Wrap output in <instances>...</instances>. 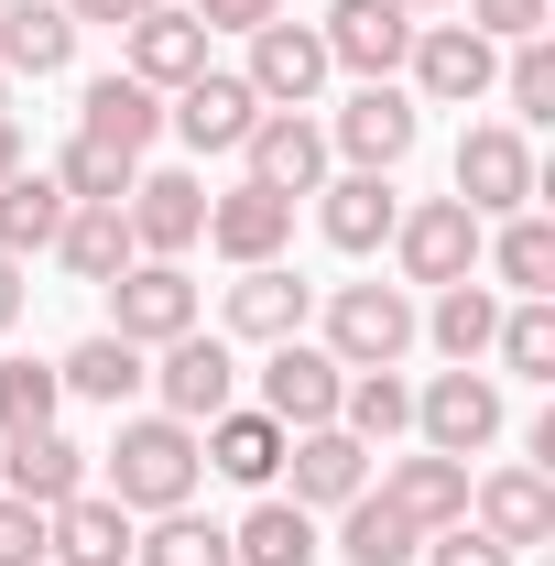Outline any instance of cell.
I'll use <instances>...</instances> for the list:
<instances>
[{"label":"cell","mask_w":555,"mask_h":566,"mask_svg":"<svg viewBox=\"0 0 555 566\" xmlns=\"http://www.w3.org/2000/svg\"><path fill=\"white\" fill-rule=\"evenodd\" d=\"M98 480H109V501H121L132 523L186 512V501H197V480H208L197 424H175V415H121V436L98 447Z\"/></svg>","instance_id":"cell-1"},{"label":"cell","mask_w":555,"mask_h":566,"mask_svg":"<svg viewBox=\"0 0 555 566\" xmlns=\"http://www.w3.org/2000/svg\"><path fill=\"white\" fill-rule=\"evenodd\" d=\"M415 338H425L415 283H327V338L316 349L338 359V370H392Z\"/></svg>","instance_id":"cell-2"},{"label":"cell","mask_w":555,"mask_h":566,"mask_svg":"<svg viewBox=\"0 0 555 566\" xmlns=\"http://www.w3.org/2000/svg\"><path fill=\"white\" fill-rule=\"evenodd\" d=\"M415 142H425V109L404 76H359L338 98V120H327V153H348V175H392Z\"/></svg>","instance_id":"cell-3"},{"label":"cell","mask_w":555,"mask_h":566,"mask_svg":"<svg viewBox=\"0 0 555 566\" xmlns=\"http://www.w3.org/2000/svg\"><path fill=\"white\" fill-rule=\"evenodd\" d=\"M501 424H512V403H501V370H480V359H469V370L447 359L415 392V436L436 458H480V447H501Z\"/></svg>","instance_id":"cell-4"},{"label":"cell","mask_w":555,"mask_h":566,"mask_svg":"<svg viewBox=\"0 0 555 566\" xmlns=\"http://www.w3.org/2000/svg\"><path fill=\"white\" fill-rule=\"evenodd\" d=\"M404 76H415V109H480L490 76H501V44H490V33H469V22H415Z\"/></svg>","instance_id":"cell-5"},{"label":"cell","mask_w":555,"mask_h":566,"mask_svg":"<svg viewBox=\"0 0 555 566\" xmlns=\"http://www.w3.org/2000/svg\"><path fill=\"white\" fill-rule=\"evenodd\" d=\"M545 197V175H534V142L512 132V120H480V132L458 142V208L480 218H512V208H534Z\"/></svg>","instance_id":"cell-6"},{"label":"cell","mask_w":555,"mask_h":566,"mask_svg":"<svg viewBox=\"0 0 555 566\" xmlns=\"http://www.w3.org/2000/svg\"><path fill=\"white\" fill-rule=\"evenodd\" d=\"M480 240H490V229L458 208V197H415V208L392 218V262H404V283H425V294L480 273Z\"/></svg>","instance_id":"cell-7"},{"label":"cell","mask_w":555,"mask_h":566,"mask_svg":"<svg viewBox=\"0 0 555 566\" xmlns=\"http://www.w3.org/2000/svg\"><path fill=\"white\" fill-rule=\"evenodd\" d=\"M153 392H164L175 424L229 415V403H240V349H229L218 327H186V338H164V359H153Z\"/></svg>","instance_id":"cell-8"},{"label":"cell","mask_w":555,"mask_h":566,"mask_svg":"<svg viewBox=\"0 0 555 566\" xmlns=\"http://www.w3.org/2000/svg\"><path fill=\"white\" fill-rule=\"evenodd\" d=\"M121 218H132V251H142V262H186V251L208 240V186H197L186 164H164V175H132Z\"/></svg>","instance_id":"cell-9"},{"label":"cell","mask_w":555,"mask_h":566,"mask_svg":"<svg viewBox=\"0 0 555 566\" xmlns=\"http://www.w3.org/2000/svg\"><path fill=\"white\" fill-rule=\"evenodd\" d=\"M469 523H480L501 556H534V545H555V480L534 458H512V469L469 480Z\"/></svg>","instance_id":"cell-10"},{"label":"cell","mask_w":555,"mask_h":566,"mask_svg":"<svg viewBox=\"0 0 555 566\" xmlns=\"http://www.w3.org/2000/svg\"><path fill=\"white\" fill-rule=\"evenodd\" d=\"M338 392H348V370L316 349V338H273V349H262V415H273L283 436L338 424Z\"/></svg>","instance_id":"cell-11"},{"label":"cell","mask_w":555,"mask_h":566,"mask_svg":"<svg viewBox=\"0 0 555 566\" xmlns=\"http://www.w3.org/2000/svg\"><path fill=\"white\" fill-rule=\"evenodd\" d=\"M98 294H109V338H132V349H164V338L197 327V283H186V262H132V273L98 283Z\"/></svg>","instance_id":"cell-12"},{"label":"cell","mask_w":555,"mask_h":566,"mask_svg":"<svg viewBox=\"0 0 555 566\" xmlns=\"http://www.w3.org/2000/svg\"><path fill=\"white\" fill-rule=\"evenodd\" d=\"M251 120H262V98H251L240 66H197L186 87H175V109H164V132L186 142V153H240Z\"/></svg>","instance_id":"cell-13"},{"label":"cell","mask_w":555,"mask_h":566,"mask_svg":"<svg viewBox=\"0 0 555 566\" xmlns=\"http://www.w3.org/2000/svg\"><path fill=\"white\" fill-rule=\"evenodd\" d=\"M316 44H327V66H348V76H404V55H415V11H404V0H327Z\"/></svg>","instance_id":"cell-14"},{"label":"cell","mask_w":555,"mask_h":566,"mask_svg":"<svg viewBox=\"0 0 555 566\" xmlns=\"http://www.w3.org/2000/svg\"><path fill=\"white\" fill-rule=\"evenodd\" d=\"M283 480H294V512H338V501L370 491V447L348 436V424H305V436H283Z\"/></svg>","instance_id":"cell-15"},{"label":"cell","mask_w":555,"mask_h":566,"mask_svg":"<svg viewBox=\"0 0 555 566\" xmlns=\"http://www.w3.org/2000/svg\"><path fill=\"white\" fill-rule=\"evenodd\" d=\"M197 66H208V22H197V11L153 0L142 22H121V76H142L153 98H175V87H186Z\"/></svg>","instance_id":"cell-16"},{"label":"cell","mask_w":555,"mask_h":566,"mask_svg":"<svg viewBox=\"0 0 555 566\" xmlns=\"http://www.w3.org/2000/svg\"><path fill=\"white\" fill-rule=\"evenodd\" d=\"M87 447H76L66 424H22V436H0V491L11 501H33V512H55V501H76L87 491Z\"/></svg>","instance_id":"cell-17"},{"label":"cell","mask_w":555,"mask_h":566,"mask_svg":"<svg viewBox=\"0 0 555 566\" xmlns=\"http://www.w3.org/2000/svg\"><path fill=\"white\" fill-rule=\"evenodd\" d=\"M240 164H251V186H273V197H316L327 186V132L305 120V109H262L251 120V142H240Z\"/></svg>","instance_id":"cell-18"},{"label":"cell","mask_w":555,"mask_h":566,"mask_svg":"<svg viewBox=\"0 0 555 566\" xmlns=\"http://www.w3.org/2000/svg\"><path fill=\"white\" fill-rule=\"evenodd\" d=\"M251 98H262V109H316V87H327V44H316V22H262V33H251Z\"/></svg>","instance_id":"cell-19"},{"label":"cell","mask_w":555,"mask_h":566,"mask_svg":"<svg viewBox=\"0 0 555 566\" xmlns=\"http://www.w3.org/2000/svg\"><path fill=\"white\" fill-rule=\"evenodd\" d=\"M283 240H294V197H273V186H229V197H208V251L218 262H283Z\"/></svg>","instance_id":"cell-20"},{"label":"cell","mask_w":555,"mask_h":566,"mask_svg":"<svg viewBox=\"0 0 555 566\" xmlns=\"http://www.w3.org/2000/svg\"><path fill=\"white\" fill-rule=\"evenodd\" d=\"M305 305H316V283H294L283 262H251V273L229 283V305H218V338H251V349L305 338Z\"/></svg>","instance_id":"cell-21"},{"label":"cell","mask_w":555,"mask_h":566,"mask_svg":"<svg viewBox=\"0 0 555 566\" xmlns=\"http://www.w3.org/2000/svg\"><path fill=\"white\" fill-rule=\"evenodd\" d=\"M381 501H392L415 534H436V523H469V458H436V447H415V458H381Z\"/></svg>","instance_id":"cell-22"},{"label":"cell","mask_w":555,"mask_h":566,"mask_svg":"<svg viewBox=\"0 0 555 566\" xmlns=\"http://www.w3.org/2000/svg\"><path fill=\"white\" fill-rule=\"evenodd\" d=\"M44 566H132V512L109 491H76L44 512Z\"/></svg>","instance_id":"cell-23"},{"label":"cell","mask_w":555,"mask_h":566,"mask_svg":"<svg viewBox=\"0 0 555 566\" xmlns=\"http://www.w3.org/2000/svg\"><path fill=\"white\" fill-rule=\"evenodd\" d=\"M392 218H404V197H392V175H327L316 186V229H327V251H381L392 240Z\"/></svg>","instance_id":"cell-24"},{"label":"cell","mask_w":555,"mask_h":566,"mask_svg":"<svg viewBox=\"0 0 555 566\" xmlns=\"http://www.w3.org/2000/svg\"><path fill=\"white\" fill-rule=\"evenodd\" d=\"M76 132L87 142H109V153H153V142H164V98H153V87H142V76H87V98H76Z\"/></svg>","instance_id":"cell-25"},{"label":"cell","mask_w":555,"mask_h":566,"mask_svg":"<svg viewBox=\"0 0 555 566\" xmlns=\"http://www.w3.org/2000/svg\"><path fill=\"white\" fill-rule=\"evenodd\" d=\"M197 458H208L218 480H240V491H273V480H283V424L262 415V403H251V415L229 403V415L197 424Z\"/></svg>","instance_id":"cell-26"},{"label":"cell","mask_w":555,"mask_h":566,"mask_svg":"<svg viewBox=\"0 0 555 566\" xmlns=\"http://www.w3.org/2000/svg\"><path fill=\"white\" fill-rule=\"evenodd\" d=\"M66 66H76L66 0H0V76H66Z\"/></svg>","instance_id":"cell-27"},{"label":"cell","mask_w":555,"mask_h":566,"mask_svg":"<svg viewBox=\"0 0 555 566\" xmlns=\"http://www.w3.org/2000/svg\"><path fill=\"white\" fill-rule=\"evenodd\" d=\"M55 381H66L76 403H109V415H132V392L153 381V349H132V338H109V327H98V338H76V349L55 359Z\"/></svg>","instance_id":"cell-28"},{"label":"cell","mask_w":555,"mask_h":566,"mask_svg":"<svg viewBox=\"0 0 555 566\" xmlns=\"http://www.w3.org/2000/svg\"><path fill=\"white\" fill-rule=\"evenodd\" d=\"M229 556H240V566H316L327 534H316V512H294L283 491H262L240 523H229Z\"/></svg>","instance_id":"cell-29"},{"label":"cell","mask_w":555,"mask_h":566,"mask_svg":"<svg viewBox=\"0 0 555 566\" xmlns=\"http://www.w3.org/2000/svg\"><path fill=\"white\" fill-rule=\"evenodd\" d=\"M480 262L512 294H555V218L545 208H512V218H490V240H480Z\"/></svg>","instance_id":"cell-30"},{"label":"cell","mask_w":555,"mask_h":566,"mask_svg":"<svg viewBox=\"0 0 555 566\" xmlns=\"http://www.w3.org/2000/svg\"><path fill=\"white\" fill-rule=\"evenodd\" d=\"M66 186H55V175H44V164H22V175H11V186H0V251H11V262H33V251H55V229H66Z\"/></svg>","instance_id":"cell-31"},{"label":"cell","mask_w":555,"mask_h":566,"mask_svg":"<svg viewBox=\"0 0 555 566\" xmlns=\"http://www.w3.org/2000/svg\"><path fill=\"white\" fill-rule=\"evenodd\" d=\"M55 262H66L76 283H121L142 262L132 251V218L121 208H66V229H55Z\"/></svg>","instance_id":"cell-32"},{"label":"cell","mask_w":555,"mask_h":566,"mask_svg":"<svg viewBox=\"0 0 555 566\" xmlns=\"http://www.w3.org/2000/svg\"><path fill=\"white\" fill-rule=\"evenodd\" d=\"M490 327H501V294H490L480 273H469V283H436V305H425V338L458 359V370H469V359H490Z\"/></svg>","instance_id":"cell-33"},{"label":"cell","mask_w":555,"mask_h":566,"mask_svg":"<svg viewBox=\"0 0 555 566\" xmlns=\"http://www.w3.org/2000/svg\"><path fill=\"white\" fill-rule=\"evenodd\" d=\"M338 556H348V566H415L425 534H415L381 491H359V501H338Z\"/></svg>","instance_id":"cell-34"},{"label":"cell","mask_w":555,"mask_h":566,"mask_svg":"<svg viewBox=\"0 0 555 566\" xmlns=\"http://www.w3.org/2000/svg\"><path fill=\"white\" fill-rule=\"evenodd\" d=\"M338 424L359 436V447H392V436H415V381H404V370H348Z\"/></svg>","instance_id":"cell-35"},{"label":"cell","mask_w":555,"mask_h":566,"mask_svg":"<svg viewBox=\"0 0 555 566\" xmlns=\"http://www.w3.org/2000/svg\"><path fill=\"white\" fill-rule=\"evenodd\" d=\"M490 359L512 381H555V294H512L501 327H490Z\"/></svg>","instance_id":"cell-36"},{"label":"cell","mask_w":555,"mask_h":566,"mask_svg":"<svg viewBox=\"0 0 555 566\" xmlns=\"http://www.w3.org/2000/svg\"><path fill=\"white\" fill-rule=\"evenodd\" d=\"M132 566H240V556H229V523L208 512H153V534H132Z\"/></svg>","instance_id":"cell-37"},{"label":"cell","mask_w":555,"mask_h":566,"mask_svg":"<svg viewBox=\"0 0 555 566\" xmlns=\"http://www.w3.org/2000/svg\"><path fill=\"white\" fill-rule=\"evenodd\" d=\"M132 175H142L132 153H109V142H87V132L55 153V186H66L76 208H121V197H132Z\"/></svg>","instance_id":"cell-38"},{"label":"cell","mask_w":555,"mask_h":566,"mask_svg":"<svg viewBox=\"0 0 555 566\" xmlns=\"http://www.w3.org/2000/svg\"><path fill=\"white\" fill-rule=\"evenodd\" d=\"M501 98H512V120H555V44L545 33H523L512 55H501V76H490Z\"/></svg>","instance_id":"cell-39"},{"label":"cell","mask_w":555,"mask_h":566,"mask_svg":"<svg viewBox=\"0 0 555 566\" xmlns=\"http://www.w3.org/2000/svg\"><path fill=\"white\" fill-rule=\"evenodd\" d=\"M55 403H66L55 359H0V436H22V424H55Z\"/></svg>","instance_id":"cell-40"},{"label":"cell","mask_w":555,"mask_h":566,"mask_svg":"<svg viewBox=\"0 0 555 566\" xmlns=\"http://www.w3.org/2000/svg\"><path fill=\"white\" fill-rule=\"evenodd\" d=\"M415 566H523V556H501V545H490L480 523H436V534H425V556Z\"/></svg>","instance_id":"cell-41"},{"label":"cell","mask_w":555,"mask_h":566,"mask_svg":"<svg viewBox=\"0 0 555 566\" xmlns=\"http://www.w3.org/2000/svg\"><path fill=\"white\" fill-rule=\"evenodd\" d=\"M469 11V33H490V44H523V33H545L555 0H458Z\"/></svg>","instance_id":"cell-42"},{"label":"cell","mask_w":555,"mask_h":566,"mask_svg":"<svg viewBox=\"0 0 555 566\" xmlns=\"http://www.w3.org/2000/svg\"><path fill=\"white\" fill-rule=\"evenodd\" d=\"M0 566H44V512L0 491Z\"/></svg>","instance_id":"cell-43"},{"label":"cell","mask_w":555,"mask_h":566,"mask_svg":"<svg viewBox=\"0 0 555 566\" xmlns=\"http://www.w3.org/2000/svg\"><path fill=\"white\" fill-rule=\"evenodd\" d=\"M208 33H262V22H283V0H186Z\"/></svg>","instance_id":"cell-44"},{"label":"cell","mask_w":555,"mask_h":566,"mask_svg":"<svg viewBox=\"0 0 555 566\" xmlns=\"http://www.w3.org/2000/svg\"><path fill=\"white\" fill-rule=\"evenodd\" d=\"M142 11H153V0H66L76 33H87V22H109V33H121V22H142Z\"/></svg>","instance_id":"cell-45"},{"label":"cell","mask_w":555,"mask_h":566,"mask_svg":"<svg viewBox=\"0 0 555 566\" xmlns=\"http://www.w3.org/2000/svg\"><path fill=\"white\" fill-rule=\"evenodd\" d=\"M11 327H22V262L0 251V338H11Z\"/></svg>","instance_id":"cell-46"},{"label":"cell","mask_w":555,"mask_h":566,"mask_svg":"<svg viewBox=\"0 0 555 566\" xmlns=\"http://www.w3.org/2000/svg\"><path fill=\"white\" fill-rule=\"evenodd\" d=\"M11 175H22V120L0 109V186H11Z\"/></svg>","instance_id":"cell-47"},{"label":"cell","mask_w":555,"mask_h":566,"mask_svg":"<svg viewBox=\"0 0 555 566\" xmlns=\"http://www.w3.org/2000/svg\"><path fill=\"white\" fill-rule=\"evenodd\" d=\"M404 11H415V22H425V11H458V0H404Z\"/></svg>","instance_id":"cell-48"},{"label":"cell","mask_w":555,"mask_h":566,"mask_svg":"<svg viewBox=\"0 0 555 566\" xmlns=\"http://www.w3.org/2000/svg\"><path fill=\"white\" fill-rule=\"evenodd\" d=\"M0 109H11V76H0Z\"/></svg>","instance_id":"cell-49"}]
</instances>
